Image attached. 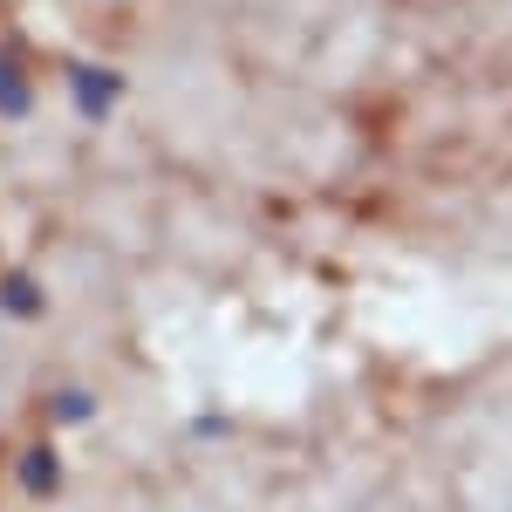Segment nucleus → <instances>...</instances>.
<instances>
[{
	"mask_svg": "<svg viewBox=\"0 0 512 512\" xmlns=\"http://www.w3.org/2000/svg\"><path fill=\"white\" fill-rule=\"evenodd\" d=\"M28 390H35V355H28V328L7 315L0 301V431L28 410Z\"/></svg>",
	"mask_w": 512,
	"mask_h": 512,
	"instance_id": "f257e3e1",
	"label": "nucleus"
}]
</instances>
